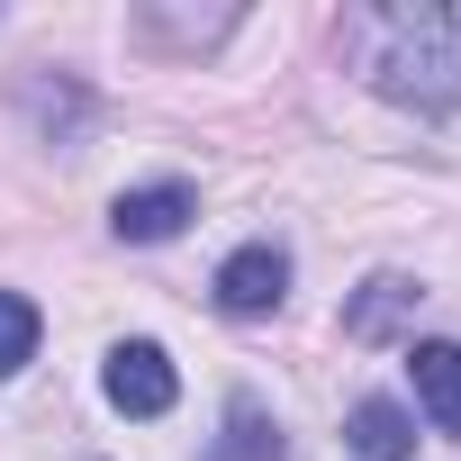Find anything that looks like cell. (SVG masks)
<instances>
[{"instance_id": "obj_1", "label": "cell", "mask_w": 461, "mask_h": 461, "mask_svg": "<svg viewBox=\"0 0 461 461\" xmlns=\"http://www.w3.org/2000/svg\"><path fill=\"white\" fill-rule=\"evenodd\" d=\"M353 55L398 109H461V10H371L353 19Z\"/></svg>"}, {"instance_id": "obj_2", "label": "cell", "mask_w": 461, "mask_h": 461, "mask_svg": "<svg viewBox=\"0 0 461 461\" xmlns=\"http://www.w3.org/2000/svg\"><path fill=\"white\" fill-rule=\"evenodd\" d=\"M109 407L118 416H172L181 380H172V353L163 344H109V371H100Z\"/></svg>"}, {"instance_id": "obj_3", "label": "cell", "mask_w": 461, "mask_h": 461, "mask_svg": "<svg viewBox=\"0 0 461 461\" xmlns=\"http://www.w3.org/2000/svg\"><path fill=\"white\" fill-rule=\"evenodd\" d=\"M281 299H290V254L281 245H245V254L217 263V308L226 317H272Z\"/></svg>"}, {"instance_id": "obj_4", "label": "cell", "mask_w": 461, "mask_h": 461, "mask_svg": "<svg viewBox=\"0 0 461 461\" xmlns=\"http://www.w3.org/2000/svg\"><path fill=\"white\" fill-rule=\"evenodd\" d=\"M190 217H199L190 181H145V190H118V208H109V226L127 245H163V236H181Z\"/></svg>"}, {"instance_id": "obj_5", "label": "cell", "mask_w": 461, "mask_h": 461, "mask_svg": "<svg viewBox=\"0 0 461 461\" xmlns=\"http://www.w3.org/2000/svg\"><path fill=\"white\" fill-rule=\"evenodd\" d=\"M407 380H416V407L443 425V434H461V344H407Z\"/></svg>"}, {"instance_id": "obj_6", "label": "cell", "mask_w": 461, "mask_h": 461, "mask_svg": "<svg viewBox=\"0 0 461 461\" xmlns=\"http://www.w3.org/2000/svg\"><path fill=\"white\" fill-rule=\"evenodd\" d=\"M344 443H353L362 461H407V452H416V416H407L398 398H362V407L344 416Z\"/></svg>"}, {"instance_id": "obj_7", "label": "cell", "mask_w": 461, "mask_h": 461, "mask_svg": "<svg viewBox=\"0 0 461 461\" xmlns=\"http://www.w3.org/2000/svg\"><path fill=\"white\" fill-rule=\"evenodd\" d=\"M208 461H290V443L263 416V398H236V407H226V434L208 443Z\"/></svg>"}, {"instance_id": "obj_8", "label": "cell", "mask_w": 461, "mask_h": 461, "mask_svg": "<svg viewBox=\"0 0 461 461\" xmlns=\"http://www.w3.org/2000/svg\"><path fill=\"white\" fill-rule=\"evenodd\" d=\"M416 299H425L416 281H398V272H380V281H362V299L344 308V335H353V344H380V335H389V326H398V317H407Z\"/></svg>"}, {"instance_id": "obj_9", "label": "cell", "mask_w": 461, "mask_h": 461, "mask_svg": "<svg viewBox=\"0 0 461 461\" xmlns=\"http://www.w3.org/2000/svg\"><path fill=\"white\" fill-rule=\"evenodd\" d=\"M28 362H37V308L19 290H0V380L28 371Z\"/></svg>"}]
</instances>
